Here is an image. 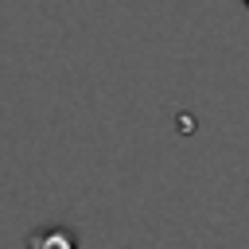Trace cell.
Segmentation results:
<instances>
[{
	"label": "cell",
	"instance_id": "cell-1",
	"mask_svg": "<svg viewBox=\"0 0 249 249\" xmlns=\"http://www.w3.org/2000/svg\"><path fill=\"white\" fill-rule=\"evenodd\" d=\"M27 249H78V241L66 226H39L27 233Z\"/></svg>",
	"mask_w": 249,
	"mask_h": 249
},
{
	"label": "cell",
	"instance_id": "cell-2",
	"mask_svg": "<svg viewBox=\"0 0 249 249\" xmlns=\"http://www.w3.org/2000/svg\"><path fill=\"white\" fill-rule=\"evenodd\" d=\"M245 8H249V0H245Z\"/></svg>",
	"mask_w": 249,
	"mask_h": 249
}]
</instances>
